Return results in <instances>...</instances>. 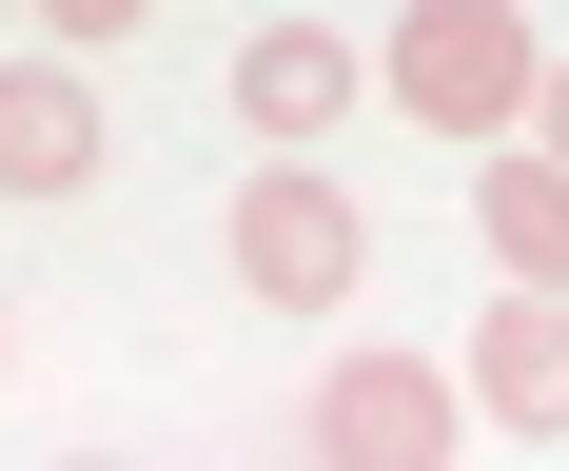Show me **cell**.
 Here are the masks:
<instances>
[{
    "label": "cell",
    "instance_id": "6da1fadb",
    "mask_svg": "<svg viewBox=\"0 0 569 471\" xmlns=\"http://www.w3.org/2000/svg\"><path fill=\"white\" fill-rule=\"evenodd\" d=\"M373 79H393V118H432V138H471V158H511L530 99H550V59H530L511 0H412L393 40H373Z\"/></svg>",
    "mask_w": 569,
    "mask_h": 471
},
{
    "label": "cell",
    "instance_id": "7a4b0ae2",
    "mask_svg": "<svg viewBox=\"0 0 569 471\" xmlns=\"http://www.w3.org/2000/svg\"><path fill=\"white\" fill-rule=\"evenodd\" d=\"M217 236H236V294H256V314H353V294H373V217H353L335 158H256Z\"/></svg>",
    "mask_w": 569,
    "mask_h": 471
},
{
    "label": "cell",
    "instance_id": "3957f363",
    "mask_svg": "<svg viewBox=\"0 0 569 471\" xmlns=\"http://www.w3.org/2000/svg\"><path fill=\"white\" fill-rule=\"evenodd\" d=\"M315 452H335V471H452L471 452V393L432 373V353L353 334V353H315Z\"/></svg>",
    "mask_w": 569,
    "mask_h": 471
},
{
    "label": "cell",
    "instance_id": "277c9868",
    "mask_svg": "<svg viewBox=\"0 0 569 471\" xmlns=\"http://www.w3.org/2000/svg\"><path fill=\"white\" fill-rule=\"evenodd\" d=\"M353 79H373V59H353L335 20H256V40H236V118H256L276 158H315V138H335V118H353Z\"/></svg>",
    "mask_w": 569,
    "mask_h": 471
},
{
    "label": "cell",
    "instance_id": "5b68a950",
    "mask_svg": "<svg viewBox=\"0 0 569 471\" xmlns=\"http://www.w3.org/2000/svg\"><path fill=\"white\" fill-rule=\"evenodd\" d=\"M452 393L491 412V432H569V314H550V294H511V314H471Z\"/></svg>",
    "mask_w": 569,
    "mask_h": 471
},
{
    "label": "cell",
    "instance_id": "8992f818",
    "mask_svg": "<svg viewBox=\"0 0 569 471\" xmlns=\"http://www.w3.org/2000/svg\"><path fill=\"white\" fill-rule=\"evenodd\" d=\"M79 177H99V99H79V79H59V59H0V197H79Z\"/></svg>",
    "mask_w": 569,
    "mask_h": 471
},
{
    "label": "cell",
    "instance_id": "52a82bcc",
    "mask_svg": "<svg viewBox=\"0 0 569 471\" xmlns=\"http://www.w3.org/2000/svg\"><path fill=\"white\" fill-rule=\"evenodd\" d=\"M471 236H491V275H511V294L569 314V177L530 158V138H511V158H471Z\"/></svg>",
    "mask_w": 569,
    "mask_h": 471
},
{
    "label": "cell",
    "instance_id": "ba28073f",
    "mask_svg": "<svg viewBox=\"0 0 569 471\" xmlns=\"http://www.w3.org/2000/svg\"><path fill=\"white\" fill-rule=\"evenodd\" d=\"M530 158H550V177H569V59H550V99H530Z\"/></svg>",
    "mask_w": 569,
    "mask_h": 471
},
{
    "label": "cell",
    "instance_id": "9c48e42d",
    "mask_svg": "<svg viewBox=\"0 0 569 471\" xmlns=\"http://www.w3.org/2000/svg\"><path fill=\"white\" fill-rule=\"evenodd\" d=\"M59 471H118V452H59Z\"/></svg>",
    "mask_w": 569,
    "mask_h": 471
},
{
    "label": "cell",
    "instance_id": "30bf717a",
    "mask_svg": "<svg viewBox=\"0 0 569 471\" xmlns=\"http://www.w3.org/2000/svg\"><path fill=\"white\" fill-rule=\"evenodd\" d=\"M0 353H20V314H0Z\"/></svg>",
    "mask_w": 569,
    "mask_h": 471
}]
</instances>
